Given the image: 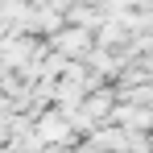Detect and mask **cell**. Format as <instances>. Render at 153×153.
Masks as SVG:
<instances>
[{
	"instance_id": "obj_1",
	"label": "cell",
	"mask_w": 153,
	"mask_h": 153,
	"mask_svg": "<svg viewBox=\"0 0 153 153\" xmlns=\"http://www.w3.org/2000/svg\"><path fill=\"white\" fill-rule=\"evenodd\" d=\"M71 120H66V112H42L37 120H33V141L37 145H46V149H62L66 141H71Z\"/></svg>"
},
{
	"instance_id": "obj_2",
	"label": "cell",
	"mask_w": 153,
	"mask_h": 153,
	"mask_svg": "<svg viewBox=\"0 0 153 153\" xmlns=\"http://www.w3.org/2000/svg\"><path fill=\"white\" fill-rule=\"evenodd\" d=\"M50 50H54V54H62V58H87V54L95 50V37H91V29L62 25V29L50 37Z\"/></svg>"
}]
</instances>
